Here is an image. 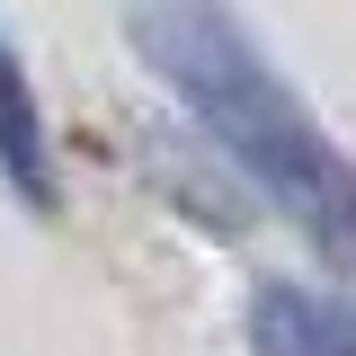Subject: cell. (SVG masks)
<instances>
[{
    "mask_svg": "<svg viewBox=\"0 0 356 356\" xmlns=\"http://www.w3.org/2000/svg\"><path fill=\"white\" fill-rule=\"evenodd\" d=\"M125 44L196 107L214 152H232L294 214L312 250L339 276H356V161L312 116V98L276 72L259 27L232 0H125Z\"/></svg>",
    "mask_w": 356,
    "mask_h": 356,
    "instance_id": "1",
    "label": "cell"
},
{
    "mask_svg": "<svg viewBox=\"0 0 356 356\" xmlns=\"http://www.w3.org/2000/svg\"><path fill=\"white\" fill-rule=\"evenodd\" d=\"M241 330H250V356H356V303L303 276H259Z\"/></svg>",
    "mask_w": 356,
    "mask_h": 356,
    "instance_id": "2",
    "label": "cell"
},
{
    "mask_svg": "<svg viewBox=\"0 0 356 356\" xmlns=\"http://www.w3.org/2000/svg\"><path fill=\"white\" fill-rule=\"evenodd\" d=\"M0 178L27 214H54L63 205V170H54V125L36 107V81L18 63V44L0 36Z\"/></svg>",
    "mask_w": 356,
    "mask_h": 356,
    "instance_id": "3",
    "label": "cell"
}]
</instances>
